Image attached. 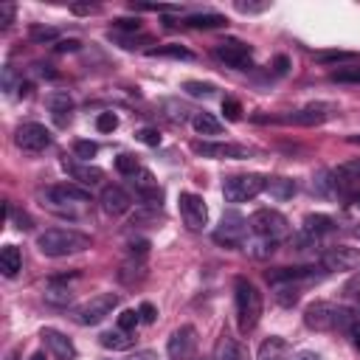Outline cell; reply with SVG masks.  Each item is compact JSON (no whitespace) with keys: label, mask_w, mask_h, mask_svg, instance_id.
Returning <instances> with one entry per match:
<instances>
[{"label":"cell","mask_w":360,"mask_h":360,"mask_svg":"<svg viewBox=\"0 0 360 360\" xmlns=\"http://www.w3.org/2000/svg\"><path fill=\"white\" fill-rule=\"evenodd\" d=\"M357 315L349 307H338L332 301H312L304 309V323L315 332H332V329H343L349 332L354 326Z\"/></svg>","instance_id":"cell-1"},{"label":"cell","mask_w":360,"mask_h":360,"mask_svg":"<svg viewBox=\"0 0 360 360\" xmlns=\"http://www.w3.org/2000/svg\"><path fill=\"white\" fill-rule=\"evenodd\" d=\"M37 248L42 256H51V259H59V256H70V253H79V250H87L90 248V236L76 231V228H48L37 236Z\"/></svg>","instance_id":"cell-2"},{"label":"cell","mask_w":360,"mask_h":360,"mask_svg":"<svg viewBox=\"0 0 360 360\" xmlns=\"http://www.w3.org/2000/svg\"><path fill=\"white\" fill-rule=\"evenodd\" d=\"M233 301H236V326L242 335L253 332L259 318H262V292L256 290L253 281L239 276L233 281Z\"/></svg>","instance_id":"cell-3"},{"label":"cell","mask_w":360,"mask_h":360,"mask_svg":"<svg viewBox=\"0 0 360 360\" xmlns=\"http://www.w3.org/2000/svg\"><path fill=\"white\" fill-rule=\"evenodd\" d=\"M90 202V191L79 188L73 183H62V186H51L42 191V205L59 217H79L82 208Z\"/></svg>","instance_id":"cell-4"},{"label":"cell","mask_w":360,"mask_h":360,"mask_svg":"<svg viewBox=\"0 0 360 360\" xmlns=\"http://www.w3.org/2000/svg\"><path fill=\"white\" fill-rule=\"evenodd\" d=\"M264 180L267 177L253 174V172H248V174H231V177L222 180V194H225L228 202H248V200H253L256 194L264 191Z\"/></svg>","instance_id":"cell-5"},{"label":"cell","mask_w":360,"mask_h":360,"mask_svg":"<svg viewBox=\"0 0 360 360\" xmlns=\"http://www.w3.org/2000/svg\"><path fill=\"white\" fill-rule=\"evenodd\" d=\"M118 292H98V295H93L90 301H84V304H79L76 309H73V318L82 323V326H96V323H101L115 307H118Z\"/></svg>","instance_id":"cell-6"},{"label":"cell","mask_w":360,"mask_h":360,"mask_svg":"<svg viewBox=\"0 0 360 360\" xmlns=\"http://www.w3.org/2000/svg\"><path fill=\"white\" fill-rule=\"evenodd\" d=\"M248 225H250V231H253L256 236L270 239V242L287 236V231H290L287 217H284L281 211H276V208H259V211H253V217H250Z\"/></svg>","instance_id":"cell-7"},{"label":"cell","mask_w":360,"mask_h":360,"mask_svg":"<svg viewBox=\"0 0 360 360\" xmlns=\"http://www.w3.org/2000/svg\"><path fill=\"white\" fill-rule=\"evenodd\" d=\"M245 236H248V219L242 214H236V211L222 214V222L214 231V242L225 245V248H242Z\"/></svg>","instance_id":"cell-8"},{"label":"cell","mask_w":360,"mask_h":360,"mask_svg":"<svg viewBox=\"0 0 360 360\" xmlns=\"http://www.w3.org/2000/svg\"><path fill=\"white\" fill-rule=\"evenodd\" d=\"M191 149L202 158H214V160H245L250 158V149L242 143H222V141H197L191 143Z\"/></svg>","instance_id":"cell-9"},{"label":"cell","mask_w":360,"mask_h":360,"mask_svg":"<svg viewBox=\"0 0 360 360\" xmlns=\"http://www.w3.org/2000/svg\"><path fill=\"white\" fill-rule=\"evenodd\" d=\"M197 343H200L197 329L186 323V326L172 332V338L166 343V354H169V360H191L194 352H197Z\"/></svg>","instance_id":"cell-10"},{"label":"cell","mask_w":360,"mask_h":360,"mask_svg":"<svg viewBox=\"0 0 360 360\" xmlns=\"http://www.w3.org/2000/svg\"><path fill=\"white\" fill-rule=\"evenodd\" d=\"M335 115H338V104H332V101H309L301 110H295L287 121H292L298 127H318V124H323V121H329Z\"/></svg>","instance_id":"cell-11"},{"label":"cell","mask_w":360,"mask_h":360,"mask_svg":"<svg viewBox=\"0 0 360 360\" xmlns=\"http://www.w3.org/2000/svg\"><path fill=\"white\" fill-rule=\"evenodd\" d=\"M51 132L42 127V124H22V127H17V132H14V143L22 149V152H31V155H37V152H45L48 146H51Z\"/></svg>","instance_id":"cell-12"},{"label":"cell","mask_w":360,"mask_h":360,"mask_svg":"<svg viewBox=\"0 0 360 360\" xmlns=\"http://www.w3.org/2000/svg\"><path fill=\"white\" fill-rule=\"evenodd\" d=\"M321 264H323V270H329V273H349V270L360 267V248H349V245L329 248V250L321 256Z\"/></svg>","instance_id":"cell-13"},{"label":"cell","mask_w":360,"mask_h":360,"mask_svg":"<svg viewBox=\"0 0 360 360\" xmlns=\"http://www.w3.org/2000/svg\"><path fill=\"white\" fill-rule=\"evenodd\" d=\"M129 183H132L135 194L141 197V202H143L146 208H160L163 191H160V186H158V180L152 177V172H149V169H138V172L129 177Z\"/></svg>","instance_id":"cell-14"},{"label":"cell","mask_w":360,"mask_h":360,"mask_svg":"<svg viewBox=\"0 0 360 360\" xmlns=\"http://www.w3.org/2000/svg\"><path fill=\"white\" fill-rule=\"evenodd\" d=\"M177 202H180V214H183V222H186L191 231H200V228L208 222V208H205V200H202L200 194L183 191Z\"/></svg>","instance_id":"cell-15"},{"label":"cell","mask_w":360,"mask_h":360,"mask_svg":"<svg viewBox=\"0 0 360 360\" xmlns=\"http://www.w3.org/2000/svg\"><path fill=\"white\" fill-rule=\"evenodd\" d=\"M214 56L219 59V62H225V65H231V68H248L250 65V45H245L242 39H222L217 48H214Z\"/></svg>","instance_id":"cell-16"},{"label":"cell","mask_w":360,"mask_h":360,"mask_svg":"<svg viewBox=\"0 0 360 360\" xmlns=\"http://www.w3.org/2000/svg\"><path fill=\"white\" fill-rule=\"evenodd\" d=\"M39 338H42V343H45V349L51 352L53 360H76V346H73V340H70L65 332H59V329H53V326H45V329L39 332Z\"/></svg>","instance_id":"cell-17"},{"label":"cell","mask_w":360,"mask_h":360,"mask_svg":"<svg viewBox=\"0 0 360 360\" xmlns=\"http://www.w3.org/2000/svg\"><path fill=\"white\" fill-rule=\"evenodd\" d=\"M62 169L70 174V180L82 183V186H98L104 180V172L98 166H90L87 160H62Z\"/></svg>","instance_id":"cell-18"},{"label":"cell","mask_w":360,"mask_h":360,"mask_svg":"<svg viewBox=\"0 0 360 360\" xmlns=\"http://www.w3.org/2000/svg\"><path fill=\"white\" fill-rule=\"evenodd\" d=\"M98 202H101V208H104V214H110V217H118V214H127L129 211V205H132V197L121 188V186H104L101 188V197H98Z\"/></svg>","instance_id":"cell-19"},{"label":"cell","mask_w":360,"mask_h":360,"mask_svg":"<svg viewBox=\"0 0 360 360\" xmlns=\"http://www.w3.org/2000/svg\"><path fill=\"white\" fill-rule=\"evenodd\" d=\"M48 112L56 121V127H68L73 118V98L68 93H51L48 96Z\"/></svg>","instance_id":"cell-20"},{"label":"cell","mask_w":360,"mask_h":360,"mask_svg":"<svg viewBox=\"0 0 360 360\" xmlns=\"http://www.w3.org/2000/svg\"><path fill=\"white\" fill-rule=\"evenodd\" d=\"M256 360H290V343L278 335H270L262 346H259V354Z\"/></svg>","instance_id":"cell-21"},{"label":"cell","mask_w":360,"mask_h":360,"mask_svg":"<svg viewBox=\"0 0 360 360\" xmlns=\"http://www.w3.org/2000/svg\"><path fill=\"white\" fill-rule=\"evenodd\" d=\"M98 343L104 349H112V352H124V349H132L135 346V335L127 332V329H110L98 338Z\"/></svg>","instance_id":"cell-22"},{"label":"cell","mask_w":360,"mask_h":360,"mask_svg":"<svg viewBox=\"0 0 360 360\" xmlns=\"http://www.w3.org/2000/svg\"><path fill=\"white\" fill-rule=\"evenodd\" d=\"M20 267H22V256H20L17 245H3V250H0V270H3V276L14 278L20 273Z\"/></svg>","instance_id":"cell-23"},{"label":"cell","mask_w":360,"mask_h":360,"mask_svg":"<svg viewBox=\"0 0 360 360\" xmlns=\"http://www.w3.org/2000/svg\"><path fill=\"white\" fill-rule=\"evenodd\" d=\"M335 228V219L326 217V214H307L304 217V233L312 239V236H323Z\"/></svg>","instance_id":"cell-24"},{"label":"cell","mask_w":360,"mask_h":360,"mask_svg":"<svg viewBox=\"0 0 360 360\" xmlns=\"http://www.w3.org/2000/svg\"><path fill=\"white\" fill-rule=\"evenodd\" d=\"M143 276H146L143 256H129V259L121 264V270H118V278H121L124 284H135V281H141Z\"/></svg>","instance_id":"cell-25"},{"label":"cell","mask_w":360,"mask_h":360,"mask_svg":"<svg viewBox=\"0 0 360 360\" xmlns=\"http://www.w3.org/2000/svg\"><path fill=\"white\" fill-rule=\"evenodd\" d=\"M42 298H45L51 307H70V304H73V290H70V287H62L59 281L51 278V284L45 287Z\"/></svg>","instance_id":"cell-26"},{"label":"cell","mask_w":360,"mask_h":360,"mask_svg":"<svg viewBox=\"0 0 360 360\" xmlns=\"http://www.w3.org/2000/svg\"><path fill=\"white\" fill-rule=\"evenodd\" d=\"M264 191L276 200H290L295 194V183L290 177H267L264 180Z\"/></svg>","instance_id":"cell-27"},{"label":"cell","mask_w":360,"mask_h":360,"mask_svg":"<svg viewBox=\"0 0 360 360\" xmlns=\"http://www.w3.org/2000/svg\"><path fill=\"white\" fill-rule=\"evenodd\" d=\"M191 124H194V129H197L200 135H219V132H222V124H219L211 112H194Z\"/></svg>","instance_id":"cell-28"},{"label":"cell","mask_w":360,"mask_h":360,"mask_svg":"<svg viewBox=\"0 0 360 360\" xmlns=\"http://www.w3.org/2000/svg\"><path fill=\"white\" fill-rule=\"evenodd\" d=\"M228 20L222 14H191L183 20V25H191V28H222Z\"/></svg>","instance_id":"cell-29"},{"label":"cell","mask_w":360,"mask_h":360,"mask_svg":"<svg viewBox=\"0 0 360 360\" xmlns=\"http://www.w3.org/2000/svg\"><path fill=\"white\" fill-rule=\"evenodd\" d=\"M360 56L357 53H352V51H321V53H315V62H321V65H340V62H357Z\"/></svg>","instance_id":"cell-30"},{"label":"cell","mask_w":360,"mask_h":360,"mask_svg":"<svg viewBox=\"0 0 360 360\" xmlns=\"http://www.w3.org/2000/svg\"><path fill=\"white\" fill-rule=\"evenodd\" d=\"M163 110H172V112H166V118L172 124H183V121L194 118V110L188 104H180V101H163Z\"/></svg>","instance_id":"cell-31"},{"label":"cell","mask_w":360,"mask_h":360,"mask_svg":"<svg viewBox=\"0 0 360 360\" xmlns=\"http://www.w3.org/2000/svg\"><path fill=\"white\" fill-rule=\"evenodd\" d=\"M273 290H276V301L281 307H292L301 295V284H273Z\"/></svg>","instance_id":"cell-32"},{"label":"cell","mask_w":360,"mask_h":360,"mask_svg":"<svg viewBox=\"0 0 360 360\" xmlns=\"http://www.w3.org/2000/svg\"><path fill=\"white\" fill-rule=\"evenodd\" d=\"M332 82H343V84H360V65H340L329 73Z\"/></svg>","instance_id":"cell-33"},{"label":"cell","mask_w":360,"mask_h":360,"mask_svg":"<svg viewBox=\"0 0 360 360\" xmlns=\"http://www.w3.org/2000/svg\"><path fill=\"white\" fill-rule=\"evenodd\" d=\"M149 56H172V59H191L194 53L188 51V48H183V45H158V48H149L146 51Z\"/></svg>","instance_id":"cell-34"},{"label":"cell","mask_w":360,"mask_h":360,"mask_svg":"<svg viewBox=\"0 0 360 360\" xmlns=\"http://www.w3.org/2000/svg\"><path fill=\"white\" fill-rule=\"evenodd\" d=\"M183 90H186L188 96H197V98H211L217 87H214V84H208V82H194V79H191V82H186V84H183Z\"/></svg>","instance_id":"cell-35"},{"label":"cell","mask_w":360,"mask_h":360,"mask_svg":"<svg viewBox=\"0 0 360 360\" xmlns=\"http://www.w3.org/2000/svg\"><path fill=\"white\" fill-rule=\"evenodd\" d=\"M115 169L121 172V174H127V177H132L141 166H138V158L135 155H129V152H121L118 158H115Z\"/></svg>","instance_id":"cell-36"},{"label":"cell","mask_w":360,"mask_h":360,"mask_svg":"<svg viewBox=\"0 0 360 360\" xmlns=\"http://www.w3.org/2000/svg\"><path fill=\"white\" fill-rule=\"evenodd\" d=\"M138 323H141V315H138V309H124V312L118 315V329H127V332H132Z\"/></svg>","instance_id":"cell-37"},{"label":"cell","mask_w":360,"mask_h":360,"mask_svg":"<svg viewBox=\"0 0 360 360\" xmlns=\"http://www.w3.org/2000/svg\"><path fill=\"white\" fill-rule=\"evenodd\" d=\"M73 152H76L79 160H90V158L98 152V146H96L93 141H76V143H73Z\"/></svg>","instance_id":"cell-38"},{"label":"cell","mask_w":360,"mask_h":360,"mask_svg":"<svg viewBox=\"0 0 360 360\" xmlns=\"http://www.w3.org/2000/svg\"><path fill=\"white\" fill-rule=\"evenodd\" d=\"M267 8H270L267 0H264V3H250V0L245 3V0H236V11H239V14H262V11H267Z\"/></svg>","instance_id":"cell-39"},{"label":"cell","mask_w":360,"mask_h":360,"mask_svg":"<svg viewBox=\"0 0 360 360\" xmlns=\"http://www.w3.org/2000/svg\"><path fill=\"white\" fill-rule=\"evenodd\" d=\"M219 360H245V352H242V346H239L236 340H225Z\"/></svg>","instance_id":"cell-40"},{"label":"cell","mask_w":360,"mask_h":360,"mask_svg":"<svg viewBox=\"0 0 360 360\" xmlns=\"http://www.w3.org/2000/svg\"><path fill=\"white\" fill-rule=\"evenodd\" d=\"M222 112H225L228 121H239V118H242V104H239L236 98H225V101H222Z\"/></svg>","instance_id":"cell-41"},{"label":"cell","mask_w":360,"mask_h":360,"mask_svg":"<svg viewBox=\"0 0 360 360\" xmlns=\"http://www.w3.org/2000/svg\"><path fill=\"white\" fill-rule=\"evenodd\" d=\"M115 127H118V118L112 112H98V118H96V129L98 132H112Z\"/></svg>","instance_id":"cell-42"},{"label":"cell","mask_w":360,"mask_h":360,"mask_svg":"<svg viewBox=\"0 0 360 360\" xmlns=\"http://www.w3.org/2000/svg\"><path fill=\"white\" fill-rule=\"evenodd\" d=\"M31 39H34V42H51V39H56V31H53V28L34 25V28H31Z\"/></svg>","instance_id":"cell-43"},{"label":"cell","mask_w":360,"mask_h":360,"mask_svg":"<svg viewBox=\"0 0 360 360\" xmlns=\"http://www.w3.org/2000/svg\"><path fill=\"white\" fill-rule=\"evenodd\" d=\"M135 138H138L141 143H146V146H158V143H160L158 129H149V127H146V129H138V132H135Z\"/></svg>","instance_id":"cell-44"},{"label":"cell","mask_w":360,"mask_h":360,"mask_svg":"<svg viewBox=\"0 0 360 360\" xmlns=\"http://www.w3.org/2000/svg\"><path fill=\"white\" fill-rule=\"evenodd\" d=\"M3 90H6L8 96L17 90V76H14V68H11V65L3 68Z\"/></svg>","instance_id":"cell-45"},{"label":"cell","mask_w":360,"mask_h":360,"mask_svg":"<svg viewBox=\"0 0 360 360\" xmlns=\"http://www.w3.org/2000/svg\"><path fill=\"white\" fill-rule=\"evenodd\" d=\"M138 315H141V321H143V323H152V321L158 318V309H155L149 301H143V304L138 307Z\"/></svg>","instance_id":"cell-46"},{"label":"cell","mask_w":360,"mask_h":360,"mask_svg":"<svg viewBox=\"0 0 360 360\" xmlns=\"http://www.w3.org/2000/svg\"><path fill=\"white\" fill-rule=\"evenodd\" d=\"M8 214H14V222H17L20 231H28V228H31V217H28L25 211H14V208H8Z\"/></svg>","instance_id":"cell-47"},{"label":"cell","mask_w":360,"mask_h":360,"mask_svg":"<svg viewBox=\"0 0 360 360\" xmlns=\"http://www.w3.org/2000/svg\"><path fill=\"white\" fill-rule=\"evenodd\" d=\"M11 17H14V6H11V3H3V6H0V25H3V28L11 25Z\"/></svg>","instance_id":"cell-48"},{"label":"cell","mask_w":360,"mask_h":360,"mask_svg":"<svg viewBox=\"0 0 360 360\" xmlns=\"http://www.w3.org/2000/svg\"><path fill=\"white\" fill-rule=\"evenodd\" d=\"M146 250H149V242H146V239L129 242V256H146Z\"/></svg>","instance_id":"cell-49"},{"label":"cell","mask_w":360,"mask_h":360,"mask_svg":"<svg viewBox=\"0 0 360 360\" xmlns=\"http://www.w3.org/2000/svg\"><path fill=\"white\" fill-rule=\"evenodd\" d=\"M96 8H98V6H93V3H73V6H70L73 14H90V11H96Z\"/></svg>","instance_id":"cell-50"},{"label":"cell","mask_w":360,"mask_h":360,"mask_svg":"<svg viewBox=\"0 0 360 360\" xmlns=\"http://www.w3.org/2000/svg\"><path fill=\"white\" fill-rule=\"evenodd\" d=\"M56 51H59V53H65V51H79V39H62V42H56Z\"/></svg>","instance_id":"cell-51"},{"label":"cell","mask_w":360,"mask_h":360,"mask_svg":"<svg viewBox=\"0 0 360 360\" xmlns=\"http://www.w3.org/2000/svg\"><path fill=\"white\" fill-rule=\"evenodd\" d=\"M349 338H352V343L360 349V318H357V321H354V326L349 329Z\"/></svg>","instance_id":"cell-52"},{"label":"cell","mask_w":360,"mask_h":360,"mask_svg":"<svg viewBox=\"0 0 360 360\" xmlns=\"http://www.w3.org/2000/svg\"><path fill=\"white\" fill-rule=\"evenodd\" d=\"M127 360H158V354H155V352H146V349H143V352H135V354H129Z\"/></svg>","instance_id":"cell-53"},{"label":"cell","mask_w":360,"mask_h":360,"mask_svg":"<svg viewBox=\"0 0 360 360\" xmlns=\"http://www.w3.org/2000/svg\"><path fill=\"white\" fill-rule=\"evenodd\" d=\"M292 360H323V357H321L318 352H298Z\"/></svg>","instance_id":"cell-54"},{"label":"cell","mask_w":360,"mask_h":360,"mask_svg":"<svg viewBox=\"0 0 360 360\" xmlns=\"http://www.w3.org/2000/svg\"><path fill=\"white\" fill-rule=\"evenodd\" d=\"M287 68H290L287 56H278V59H276V73H287Z\"/></svg>","instance_id":"cell-55"},{"label":"cell","mask_w":360,"mask_h":360,"mask_svg":"<svg viewBox=\"0 0 360 360\" xmlns=\"http://www.w3.org/2000/svg\"><path fill=\"white\" fill-rule=\"evenodd\" d=\"M28 360H45V352H34Z\"/></svg>","instance_id":"cell-56"},{"label":"cell","mask_w":360,"mask_h":360,"mask_svg":"<svg viewBox=\"0 0 360 360\" xmlns=\"http://www.w3.org/2000/svg\"><path fill=\"white\" fill-rule=\"evenodd\" d=\"M349 141H352V143H360V135H352Z\"/></svg>","instance_id":"cell-57"},{"label":"cell","mask_w":360,"mask_h":360,"mask_svg":"<svg viewBox=\"0 0 360 360\" xmlns=\"http://www.w3.org/2000/svg\"><path fill=\"white\" fill-rule=\"evenodd\" d=\"M354 202H357V205H360V191H357V194H354Z\"/></svg>","instance_id":"cell-58"},{"label":"cell","mask_w":360,"mask_h":360,"mask_svg":"<svg viewBox=\"0 0 360 360\" xmlns=\"http://www.w3.org/2000/svg\"><path fill=\"white\" fill-rule=\"evenodd\" d=\"M354 233H357V236H360V228H354Z\"/></svg>","instance_id":"cell-59"}]
</instances>
